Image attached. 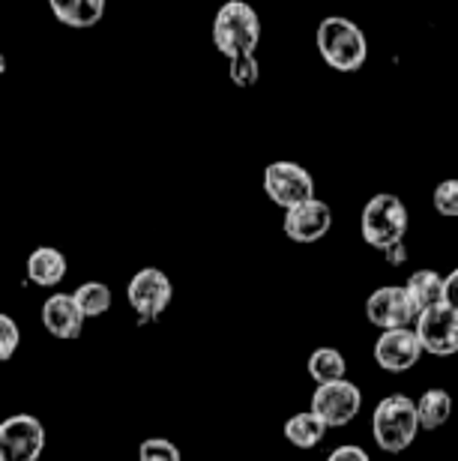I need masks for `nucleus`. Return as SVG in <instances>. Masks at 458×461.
Masks as SVG:
<instances>
[{
    "mask_svg": "<svg viewBox=\"0 0 458 461\" xmlns=\"http://www.w3.org/2000/svg\"><path fill=\"white\" fill-rule=\"evenodd\" d=\"M45 426L33 413H13L0 422V461H40Z\"/></svg>",
    "mask_w": 458,
    "mask_h": 461,
    "instance_id": "nucleus-7",
    "label": "nucleus"
},
{
    "mask_svg": "<svg viewBox=\"0 0 458 461\" xmlns=\"http://www.w3.org/2000/svg\"><path fill=\"white\" fill-rule=\"evenodd\" d=\"M76 306L81 309V315L87 318H103L108 309H112V288L105 282H85L78 285L76 294H72Z\"/></svg>",
    "mask_w": 458,
    "mask_h": 461,
    "instance_id": "nucleus-20",
    "label": "nucleus"
},
{
    "mask_svg": "<svg viewBox=\"0 0 458 461\" xmlns=\"http://www.w3.org/2000/svg\"><path fill=\"white\" fill-rule=\"evenodd\" d=\"M417 342L423 354L453 357L458 354V315L450 306H437L417 315Z\"/></svg>",
    "mask_w": 458,
    "mask_h": 461,
    "instance_id": "nucleus-9",
    "label": "nucleus"
},
{
    "mask_svg": "<svg viewBox=\"0 0 458 461\" xmlns=\"http://www.w3.org/2000/svg\"><path fill=\"white\" fill-rule=\"evenodd\" d=\"M264 192L276 207L291 210L315 198V180L300 162L279 159L264 168Z\"/></svg>",
    "mask_w": 458,
    "mask_h": 461,
    "instance_id": "nucleus-5",
    "label": "nucleus"
},
{
    "mask_svg": "<svg viewBox=\"0 0 458 461\" xmlns=\"http://www.w3.org/2000/svg\"><path fill=\"white\" fill-rule=\"evenodd\" d=\"M363 408V393L360 386L345 381L320 384L311 393V413L324 422L327 429H345L356 420V413Z\"/></svg>",
    "mask_w": 458,
    "mask_h": 461,
    "instance_id": "nucleus-6",
    "label": "nucleus"
},
{
    "mask_svg": "<svg viewBox=\"0 0 458 461\" xmlns=\"http://www.w3.org/2000/svg\"><path fill=\"white\" fill-rule=\"evenodd\" d=\"M282 228H285V237L294 240L300 246L318 243V240H324L329 234V228H333V210H329L327 201L311 198L306 204L285 210Z\"/></svg>",
    "mask_w": 458,
    "mask_h": 461,
    "instance_id": "nucleus-11",
    "label": "nucleus"
},
{
    "mask_svg": "<svg viewBox=\"0 0 458 461\" xmlns=\"http://www.w3.org/2000/svg\"><path fill=\"white\" fill-rule=\"evenodd\" d=\"M444 306H450L458 315V267L450 276H444Z\"/></svg>",
    "mask_w": 458,
    "mask_h": 461,
    "instance_id": "nucleus-25",
    "label": "nucleus"
},
{
    "mask_svg": "<svg viewBox=\"0 0 458 461\" xmlns=\"http://www.w3.org/2000/svg\"><path fill=\"white\" fill-rule=\"evenodd\" d=\"M365 318L374 324L381 333L387 330H405L417 321V309L410 306L408 294L401 285H383V288L372 291L365 300Z\"/></svg>",
    "mask_w": 458,
    "mask_h": 461,
    "instance_id": "nucleus-10",
    "label": "nucleus"
},
{
    "mask_svg": "<svg viewBox=\"0 0 458 461\" xmlns=\"http://www.w3.org/2000/svg\"><path fill=\"white\" fill-rule=\"evenodd\" d=\"M383 258H387L390 267L408 264V246H405V240H401V243H396V246H390V249H383Z\"/></svg>",
    "mask_w": 458,
    "mask_h": 461,
    "instance_id": "nucleus-26",
    "label": "nucleus"
},
{
    "mask_svg": "<svg viewBox=\"0 0 458 461\" xmlns=\"http://www.w3.org/2000/svg\"><path fill=\"white\" fill-rule=\"evenodd\" d=\"M309 375L318 386L333 384V381H345L347 359H345L342 350H336V348H315L309 357Z\"/></svg>",
    "mask_w": 458,
    "mask_h": 461,
    "instance_id": "nucleus-19",
    "label": "nucleus"
},
{
    "mask_svg": "<svg viewBox=\"0 0 458 461\" xmlns=\"http://www.w3.org/2000/svg\"><path fill=\"white\" fill-rule=\"evenodd\" d=\"M139 461H183V456L168 438H148L139 447Z\"/></svg>",
    "mask_w": 458,
    "mask_h": 461,
    "instance_id": "nucleus-21",
    "label": "nucleus"
},
{
    "mask_svg": "<svg viewBox=\"0 0 458 461\" xmlns=\"http://www.w3.org/2000/svg\"><path fill=\"white\" fill-rule=\"evenodd\" d=\"M419 420H417V402L405 393H392L387 399L378 402V408L372 413V435L383 453L396 456L414 444L419 435Z\"/></svg>",
    "mask_w": 458,
    "mask_h": 461,
    "instance_id": "nucleus-3",
    "label": "nucleus"
},
{
    "mask_svg": "<svg viewBox=\"0 0 458 461\" xmlns=\"http://www.w3.org/2000/svg\"><path fill=\"white\" fill-rule=\"evenodd\" d=\"M315 42L324 63L336 72H360L369 60V40L360 31V24H354L345 15L324 18L318 24Z\"/></svg>",
    "mask_w": 458,
    "mask_h": 461,
    "instance_id": "nucleus-2",
    "label": "nucleus"
},
{
    "mask_svg": "<svg viewBox=\"0 0 458 461\" xmlns=\"http://www.w3.org/2000/svg\"><path fill=\"white\" fill-rule=\"evenodd\" d=\"M285 438H288V444L297 449H315L320 440L327 438V426L311 411H303V413H294V417L285 422Z\"/></svg>",
    "mask_w": 458,
    "mask_h": 461,
    "instance_id": "nucleus-18",
    "label": "nucleus"
},
{
    "mask_svg": "<svg viewBox=\"0 0 458 461\" xmlns=\"http://www.w3.org/2000/svg\"><path fill=\"white\" fill-rule=\"evenodd\" d=\"M51 13L60 24L72 27V31H87L96 27L99 18L105 15L103 0H51Z\"/></svg>",
    "mask_w": 458,
    "mask_h": 461,
    "instance_id": "nucleus-16",
    "label": "nucleus"
},
{
    "mask_svg": "<svg viewBox=\"0 0 458 461\" xmlns=\"http://www.w3.org/2000/svg\"><path fill=\"white\" fill-rule=\"evenodd\" d=\"M27 279L40 285V288H58L67 279V255L51 246L33 249L31 258H27Z\"/></svg>",
    "mask_w": 458,
    "mask_h": 461,
    "instance_id": "nucleus-14",
    "label": "nucleus"
},
{
    "mask_svg": "<svg viewBox=\"0 0 458 461\" xmlns=\"http://www.w3.org/2000/svg\"><path fill=\"white\" fill-rule=\"evenodd\" d=\"M327 461H372L369 453L356 444H345V447H336L333 453L327 456Z\"/></svg>",
    "mask_w": 458,
    "mask_h": 461,
    "instance_id": "nucleus-24",
    "label": "nucleus"
},
{
    "mask_svg": "<svg viewBox=\"0 0 458 461\" xmlns=\"http://www.w3.org/2000/svg\"><path fill=\"white\" fill-rule=\"evenodd\" d=\"M432 204L441 216H458V180L437 183L432 192Z\"/></svg>",
    "mask_w": 458,
    "mask_h": 461,
    "instance_id": "nucleus-22",
    "label": "nucleus"
},
{
    "mask_svg": "<svg viewBox=\"0 0 458 461\" xmlns=\"http://www.w3.org/2000/svg\"><path fill=\"white\" fill-rule=\"evenodd\" d=\"M4 69H6V58H4V51H0V76H4Z\"/></svg>",
    "mask_w": 458,
    "mask_h": 461,
    "instance_id": "nucleus-27",
    "label": "nucleus"
},
{
    "mask_svg": "<svg viewBox=\"0 0 458 461\" xmlns=\"http://www.w3.org/2000/svg\"><path fill=\"white\" fill-rule=\"evenodd\" d=\"M18 345H22V330L9 315L0 312V363H9L15 357Z\"/></svg>",
    "mask_w": 458,
    "mask_h": 461,
    "instance_id": "nucleus-23",
    "label": "nucleus"
},
{
    "mask_svg": "<svg viewBox=\"0 0 458 461\" xmlns=\"http://www.w3.org/2000/svg\"><path fill=\"white\" fill-rule=\"evenodd\" d=\"M410 300V306L419 312H428V309H437L444 306V276L435 273V270H417L408 276V282L401 285Z\"/></svg>",
    "mask_w": 458,
    "mask_h": 461,
    "instance_id": "nucleus-15",
    "label": "nucleus"
},
{
    "mask_svg": "<svg viewBox=\"0 0 458 461\" xmlns=\"http://www.w3.org/2000/svg\"><path fill=\"white\" fill-rule=\"evenodd\" d=\"M419 359H423V348H419L417 333L410 327L387 330V333H381L378 342H374V363H378L383 372H392V375L410 372Z\"/></svg>",
    "mask_w": 458,
    "mask_h": 461,
    "instance_id": "nucleus-12",
    "label": "nucleus"
},
{
    "mask_svg": "<svg viewBox=\"0 0 458 461\" xmlns=\"http://www.w3.org/2000/svg\"><path fill=\"white\" fill-rule=\"evenodd\" d=\"M360 234L372 249L396 246L408 234V207L405 201L392 192H378L374 198L365 201L363 216H360Z\"/></svg>",
    "mask_w": 458,
    "mask_h": 461,
    "instance_id": "nucleus-4",
    "label": "nucleus"
},
{
    "mask_svg": "<svg viewBox=\"0 0 458 461\" xmlns=\"http://www.w3.org/2000/svg\"><path fill=\"white\" fill-rule=\"evenodd\" d=\"M171 279L165 276L162 270H156V267H144L130 279L126 285V297H130V306L132 312L139 315L141 321H156L162 315L165 309H168L171 303Z\"/></svg>",
    "mask_w": 458,
    "mask_h": 461,
    "instance_id": "nucleus-8",
    "label": "nucleus"
},
{
    "mask_svg": "<svg viewBox=\"0 0 458 461\" xmlns=\"http://www.w3.org/2000/svg\"><path fill=\"white\" fill-rule=\"evenodd\" d=\"M42 327L49 330L54 339H63V342H72V339L81 336L85 315H81V309L76 306L72 294H51V297L42 303Z\"/></svg>",
    "mask_w": 458,
    "mask_h": 461,
    "instance_id": "nucleus-13",
    "label": "nucleus"
},
{
    "mask_svg": "<svg viewBox=\"0 0 458 461\" xmlns=\"http://www.w3.org/2000/svg\"><path fill=\"white\" fill-rule=\"evenodd\" d=\"M258 42H261V18L249 4L231 0V4L219 9L213 18V45L219 54H225L228 63L255 58Z\"/></svg>",
    "mask_w": 458,
    "mask_h": 461,
    "instance_id": "nucleus-1",
    "label": "nucleus"
},
{
    "mask_svg": "<svg viewBox=\"0 0 458 461\" xmlns=\"http://www.w3.org/2000/svg\"><path fill=\"white\" fill-rule=\"evenodd\" d=\"M453 417V395L446 390H426L423 395L417 399V420H419V429L426 431H435L446 426Z\"/></svg>",
    "mask_w": 458,
    "mask_h": 461,
    "instance_id": "nucleus-17",
    "label": "nucleus"
}]
</instances>
